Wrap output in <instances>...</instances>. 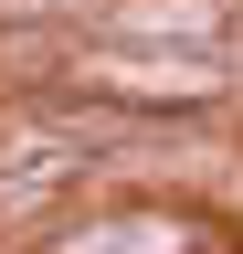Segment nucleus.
Masks as SVG:
<instances>
[{"label": "nucleus", "mask_w": 243, "mask_h": 254, "mask_svg": "<svg viewBox=\"0 0 243 254\" xmlns=\"http://www.w3.org/2000/svg\"><path fill=\"white\" fill-rule=\"evenodd\" d=\"M43 85L116 106V117H148V127H211L243 95V74L222 53H159V43H64L43 64Z\"/></svg>", "instance_id": "obj_1"}]
</instances>
